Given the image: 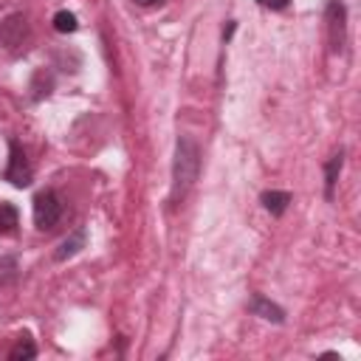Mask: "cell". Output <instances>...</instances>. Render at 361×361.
I'll return each instance as SVG.
<instances>
[{
  "mask_svg": "<svg viewBox=\"0 0 361 361\" xmlns=\"http://www.w3.org/2000/svg\"><path fill=\"white\" fill-rule=\"evenodd\" d=\"M3 178H6L11 186H17V189L31 186V180H34V169H31V164H28V158H25V149L20 147L17 138H8V166H6V172H3Z\"/></svg>",
  "mask_w": 361,
  "mask_h": 361,
  "instance_id": "cell-3",
  "label": "cell"
},
{
  "mask_svg": "<svg viewBox=\"0 0 361 361\" xmlns=\"http://www.w3.org/2000/svg\"><path fill=\"white\" fill-rule=\"evenodd\" d=\"M262 8H274V11H282V8H288L290 6V0H257Z\"/></svg>",
  "mask_w": 361,
  "mask_h": 361,
  "instance_id": "cell-14",
  "label": "cell"
},
{
  "mask_svg": "<svg viewBox=\"0 0 361 361\" xmlns=\"http://www.w3.org/2000/svg\"><path fill=\"white\" fill-rule=\"evenodd\" d=\"M133 3H138V6H144V8H149V6H161L164 0H133Z\"/></svg>",
  "mask_w": 361,
  "mask_h": 361,
  "instance_id": "cell-15",
  "label": "cell"
},
{
  "mask_svg": "<svg viewBox=\"0 0 361 361\" xmlns=\"http://www.w3.org/2000/svg\"><path fill=\"white\" fill-rule=\"evenodd\" d=\"M17 276H20V262H17V257H0V288H6V285H11V282H17Z\"/></svg>",
  "mask_w": 361,
  "mask_h": 361,
  "instance_id": "cell-11",
  "label": "cell"
},
{
  "mask_svg": "<svg viewBox=\"0 0 361 361\" xmlns=\"http://www.w3.org/2000/svg\"><path fill=\"white\" fill-rule=\"evenodd\" d=\"M324 23H327V39L330 48L338 54L347 42V8L341 0H327L324 6Z\"/></svg>",
  "mask_w": 361,
  "mask_h": 361,
  "instance_id": "cell-4",
  "label": "cell"
},
{
  "mask_svg": "<svg viewBox=\"0 0 361 361\" xmlns=\"http://www.w3.org/2000/svg\"><path fill=\"white\" fill-rule=\"evenodd\" d=\"M34 355H37V347H34V341H31L28 336H20L17 344L8 350V358H11V361H28V358H34Z\"/></svg>",
  "mask_w": 361,
  "mask_h": 361,
  "instance_id": "cell-12",
  "label": "cell"
},
{
  "mask_svg": "<svg viewBox=\"0 0 361 361\" xmlns=\"http://www.w3.org/2000/svg\"><path fill=\"white\" fill-rule=\"evenodd\" d=\"M85 240H87V231H85V228L79 226V228H76V231H73L71 237H65V240L59 243V248H56V254H54V257H56L59 262L71 259L73 254H79V251L85 248Z\"/></svg>",
  "mask_w": 361,
  "mask_h": 361,
  "instance_id": "cell-8",
  "label": "cell"
},
{
  "mask_svg": "<svg viewBox=\"0 0 361 361\" xmlns=\"http://www.w3.org/2000/svg\"><path fill=\"white\" fill-rule=\"evenodd\" d=\"M54 28H56L59 34H73V31L79 28L76 14H73V11H56V14H54Z\"/></svg>",
  "mask_w": 361,
  "mask_h": 361,
  "instance_id": "cell-13",
  "label": "cell"
},
{
  "mask_svg": "<svg viewBox=\"0 0 361 361\" xmlns=\"http://www.w3.org/2000/svg\"><path fill=\"white\" fill-rule=\"evenodd\" d=\"M200 175V147L189 135H178L175 141V158H172V192L169 203H180L189 189L195 186Z\"/></svg>",
  "mask_w": 361,
  "mask_h": 361,
  "instance_id": "cell-1",
  "label": "cell"
},
{
  "mask_svg": "<svg viewBox=\"0 0 361 361\" xmlns=\"http://www.w3.org/2000/svg\"><path fill=\"white\" fill-rule=\"evenodd\" d=\"M62 212H65V203H62V197H59L56 189H42V192H37V197H34V226H37L39 231L54 228V226L59 223Z\"/></svg>",
  "mask_w": 361,
  "mask_h": 361,
  "instance_id": "cell-2",
  "label": "cell"
},
{
  "mask_svg": "<svg viewBox=\"0 0 361 361\" xmlns=\"http://www.w3.org/2000/svg\"><path fill=\"white\" fill-rule=\"evenodd\" d=\"M28 39H31V31H28V20L23 14H8L6 20H0V42L8 51L25 48Z\"/></svg>",
  "mask_w": 361,
  "mask_h": 361,
  "instance_id": "cell-5",
  "label": "cell"
},
{
  "mask_svg": "<svg viewBox=\"0 0 361 361\" xmlns=\"http://www.w3.org/2000/svg\"><path fill=\"white\" fill-rule=\"evenodd\" d=\"M20 226V214L8 200H0V234H14Z\"/></svg>",
  "mask_w": 361,
  "mask_h": 361,
  "instance_id": "cell-10",
  "label": "cell"
},
{
  "mask_svg": "<svg viewBox=\"0 0 361 361\" xmlns=\"http://www.w3.org/2000/svg\"><path fill=\"white\" fill-rule=\"evenodd\" d=\"M341 166H344V149H336V152L327 158V164H324V197H327V200H333V192H336Z\"/></svg>",
  "mask_w": 361,
  "mask_h": 361,
  "instance_id": "cell-7",
  "label": "cell"
},
{
  "mask_svg": "<svg viewBox=\"0 0 361 361\" xmlns=\"http://www.w3.org/2000/svg\"><path fill=\"white\" fill-rule=\"evenodd\" d=\"M248 310H251L254 316L265 319V322H274V324H282V322H285V310H282L276 302L265 299L262 293H254V296L248 299Z\"/></svg>",
  "mask_w": 361,
  "mask_h": 361,
  "instance_id": "cell-6",
  "label": "cell"
},
{
  "mask_svg": "<svg viewBox=\"0 0 361 361\" xmlns=\"http://www.w3.org/2000/svg\"><path fill=\"white\" fill-rule=\"evenodd\" d=\"M262 206H265V212H271L274 217H279V214H285V209H288V203H290V192H279V189H271V192H262Z\"/></svg>",
  "mask_w": 361,
  "mask_h": 361,
  "instance_id": "cell-9",
  "label": "cell"
}]
</instances>
